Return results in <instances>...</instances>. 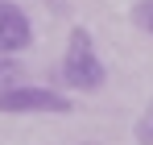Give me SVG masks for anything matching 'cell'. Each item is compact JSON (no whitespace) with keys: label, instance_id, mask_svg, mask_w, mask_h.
I'll return each mask as SVG.
<instances>
[{"label":"cell","instance_id":"cell-6","mask_svg":"<svg viewBox=\"0 0 153 145\" xmlns=\"http://www.w3.org/2000/svg\"><path fill=\"white\" fill-rule=\"evenodd\" d=\"M128 21L137 25L141 33H149V37H153V0H137V4L128 8Z\"/></svg>","mask_w":153,"mask_h":145},{"label":"cell","instance_id":"cell-1","mask_svg":"<svg viewBox=\"0 0 153 145\" xmlns=\"http://www.w3.org/2000/svg\"><path fill=\"white\" fill-rule=\"evenodd\" d=\"M58 75H62V83L66 87H75V91H100L103 83H108V67H103L100 50L91 42V33L75 25L71 33H66V54H62V62H58Z\"/></svg>","mask_w":153,"mask_h":145},{"label":"cell","instance_id":"cell-2","mask_svg":"<svg viewBox=\"0 0 153 145\" xmlns=\"http://www.w3.org/2000/svg\"><path fill=\"white\" fill-rule=\"evenodd\" d=\"M0 112L8 116H33V112H46V116H62L71 112V99L54 87H37V83H21V87H4L0 91Z\"/></svg>","mask_w":153,"mask_h":145},{"label":"cell","instance_id":"cell-4","mask_svg":"<svg viewBox=\"0 0 153 145\" xmlns=\"http://www.w3.org/2000/svg\"><path fill=\"white\" fill-rule=\"evenodd\" d=\"M21 83H29L25 79V62L17 54H0V91L4 87H21Z\"/></svg>","mask_w":153,"mask_h":145},{"label":"cell","instance_id":"cell-3","mask_svg":"<svg viewBox=\"0 0 153 145\" xmlns=\"http://www.w3.org/2000/svg\"><path fill=\"white\" fill-rule=\"evenodd\" d=\"M33 46V21L21 4L0 0V54H21Z\"/></svg>","mask_w":153,"mask_h":145},{"label":"cell","instance_id":"cell-7","mask_svg":"<svg viewBox=\"0 0 153 145\" xmlns=\"http://www.w3.org/2000/svg\"><path fill=\"white\" fill-rule=\"evenodd\" d=\"M87 145H91V141H87Z\"/></svg>","mask_w":153,"mask_h":145},{"label":"cell","instance_id":"cell-5","mask_svg":"<svg viewBox=\"0 0 153 145\" xmlns=\"http://www.w3.org/2000/svg\"><path fill=\"white\" fill-rule=\"evenodd\" d=\"M132 137H137V145H153V96H149V104L141 108L137 124H132Z\"/></svg>","mask_w":153,"mask_h":145}]
</instances>
